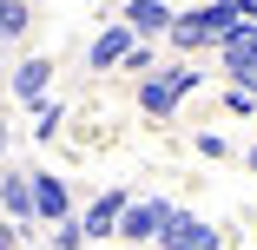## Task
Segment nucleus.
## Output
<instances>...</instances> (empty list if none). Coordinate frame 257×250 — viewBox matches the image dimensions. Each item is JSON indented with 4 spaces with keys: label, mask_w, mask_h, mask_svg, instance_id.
<instances>
[{
    "label": "nucleus",
    "mask_w": 257,
    "mask_h": 250,
    "mask_svg": "<svg viewBox=\"0 0 257 250\" xmlns=\"http://www.w3.org/2000/svg\"><path fill=\"white\" fill-rule=\"evenodd\" d=\"M27 7H33V0H27Z\"/></svg>",
    "instance_id": "23"
},
{
    "label": "nucleus",
    "mask_w": 257,
    "mask_h": 250,
    "mask_svg": "<svg viewBox=\"0 0 257 250\" xmlns=\"http://www.w3.org/2000/svg\"><path fill=\"white\" fill-rule=\"evenodd\" d=\"M73 217V191H66V178L60 171H33V224H66Z\"/></svg>",
    "instance_id": "5"
},
{
    "label": "nucleus",
    "mask_w": 257,
    "mask_h": 250,
    "mask_svg": "<svg viewBox=\"0 0 257 250\" xmlns=\"http://www.w3.org/2000/svg\"><path fill=\"white\" fill-rule=\"evenodd\" d=\"M0 250H20V230L14 224H0Z\"/></svg>",
    "instance_id": "17"
},
{
    "label": "nucleus",
    "mask_w": 257,
    "mask_h": 250,
    "mask_svg": "<svg viewBox=\"0 0 257 250\" xmlns=\"http://www.w3.org/2000/svg\"><path fill=\"white\" fill-rule=\"evenodd\" d=\"M0 7H7V0H0Z\"/></svg>",
    "instance_id": "22"
},
{
    "label": "nucleus",
    "mask_w": 257,
    "mask_h": 250,
    "mask_svg": "<svg viewBox=\"0 0 257 250\" xmlns=\"http://www.w3.org/2000/svg\"><path fill=\"white\" fill-rule=\"evenodd\" d=\"M125 211H132V191H119V184H112V191H99L92 204L79 211V224H86V237H92V243H106V237H119V217H125Z\"/></svg>",
    "instance_id": "6"
},
{
    "label": "nucleus",
    "mask_w": 257,
    "mask_h": 250,
    "mask_svg": "<svg viewBox=\"0 0 257 250\" xmlns=\"http://www.w3.org/2000/svg\"><path fill=\"white\" fill-rule=\"evenodd\" d=\"M218 243H224V230H218V224H204V217L178 211V217H172V230L152 243V250H218Z\"/></svg>",
    "instance_id": "7"
},
{
    "label": "nucleus",
    "mask_w": 257,
    "mask_h": 250,
    "mask_svg": "<svg viewBox=\"0 0 257 250\" xmlns=\"http://www.w3.org/2000/svg\"><path fill=\"white\" fill-rule=\"evenodd\" d=\"M0 224H7V217H0Z\"/></svg>",
    "instance_id": "24"
},
{
    "label": "nucleus",
    "mask_w": 257,
    "mask_h": 250,
    "mask_svg": "<svg viewBox=\"0 0 257 250\" xmlns=\"http://www.w3.org/2000/svg\"><path fill=\"white\" fill-rule=\"evenodd\" d=\"M46 250H92V237H86V224H79V217H66V224L46 230Z\"/></svg>",
    "instance_id": "12"
},
{
    "label": "nucleus",
    "mask_w": 257,
    "mask_h": 250,
    "mask_svg": "<svg viewBox=\"0 0 257 250\" xmlns=\"http://www.w3.org/2000/svg\"><path fill=\"white\" fill-rule=\"evenodd\" d=\"M244 165H250V178H257V138H250V145H244Z\"/></svg>",
    "instance_id": "18"
},
{
    "label": "nucleus",
    "mask_w": 257,
    "mask_h": 250,
    "mask_svg": "<svg viewBox=\"0 0 257 250\" xmlns=\"http://www.w3.org/2000/svg\"><path fill=\"white\" fill-rule=\"evenodd\" d=\"M172 20H178V14L165 7V0H139V7H125V27H132V40H145V46L159 40V33H172Z\"/></svg>",
    "instance_id": "10"
},
{
    "label": "nucleus",
    "mask_w": 257,
    "mask_h": 250,
    "mask_svg": "<svg viewBox=\"0 0 257 250\" xmlns=\"http://www.w3.org/2000/svg\"><path fill=\"white\" fill-rule=\"evenodd\" d=\"M198 152H204V158H224V152H231V145H224L218 132H198Z\"/></svg>",
    "instance_id": "16"
},
{
    "label": "nucleus",
    "mask_w": 257,
    "mask_h": 250,
    "mask_svg": "<svg viewBox=\"0 0 257 250\" xmlns=\"http://www.w3.org/2000/svg\"><path fill=\"white\" fill-rule=\"evenodd\" d=\"M125 7H139V0H125Z\"/></svg>",
    "instance_id": "21"
},
{
    "label": "nucleus",
    "mask_w": 257,
    "mask_h": 250,
    "mask_svg": "<svg viewBox=\"0 0 257 250\" xmlns=\"http://www.w3.org/2000/svg\"><path fill=\"white\" fill-rule=\"evenodd\" d=\"M0 92H7V66H0Z\"/></svg>",
    "instance_id": "20"
},
{
    "label": "nucleus",
    "mask_w": 257,
    "mask_h": 250,
    "mask_svg": "<svg viewBox=\"0 0 257 250\" xmlns=\"http://www.w3.org/2000/svg\"><path fill=\"white\" fill-rule=\"evenodd\" d=\"M218 53H224V73H231V86H257V20H250L237 40H224Z\"/></svg>",
    "instance_id": "9"
},
{
    "label": "nucleus",
    "mask_w": 257,
    "mask_h": 250,
    "mask_svg": "<svg viewBox=\"0 0 257 250\" xmlns=\"http://www.w3.org/2000/svg\"><path fill=\"white\" fill-rule=\"evenodd\" d=\"M0 217L20 230V243L40 237V224H33V171L27 165H0Z\"/></svg>",
    "instance_id": "3"
},
{
    "label": "nucleus",
    "mask_w": 257,
    "mask_h": 250,
    "mask_svg": "<svg viewBox=\"0 0 257 250\" xmlns=\"http://www.w3.org/2000/svg\"><path fill=\"white\" fill-rule=\"evenodd\" d=\"M60 119H66V99L53 92V99H46V106H33V145H46V138H60Z\"/></svg>",
    "instance_id": "11"
},
{
    "label": "nucleus",
    "mask_w": 257,
    "mask_h": 250,
    "mask_svg": "<svg viewBox=\"0 0 257 250\" xmlns=\"http://www.w3.org/2000/svg\"><path fill=\"white\" fill-rule=\"evenodd\" d=\"M119 73H132V79H152V73H159V53H152V46L139 40L132 53H125V66H119Z\"/></svg>",
    "instance_id": "14"
},
{
    "label": "nucleus",
    "mask_w": 257,
    "mask_h": 250,
    "mask_svg": "<svg viewBox=\"0 0 257 250\" xmlns=\"http://www.w3.org/2000/svg\"><path fill=\"white\" fill-rule=\"evenodd\" d=\"M0 158H7V125H0Z\"/></svg>",
    "instance_id": "19"
},
{
    "label": "nucleus",
    "mask_w": 257,
    "mask_h": 250,
    "mask_svg": "<svg viewBox=\"0 0 257 250\" xmlns=\"http://www.w3.org/2000/svg\"><path fill=\"white\" fill-rule=\"evenodd\" d=\"M33 27V7H27V0H7V7H0V40H20Z\"/></svg>",
    "instance_id": "13"
},
{
    "label": "nucleus",
    "mask_w": 257,
    "mask_h": 250,
    "mask_svg": "<svg viewBox=\"0 0 257 250\" xmlns=\"http://www.w3.org/2000/svg\"><path fill=\"white\" fill-rule=\"evenodd\" d=\"M198 86H204V73L191 60H172V66H159L152 79H139V112L145 119H172L185 106V92H198Z\"/></svg>",
    "instance_id": "1"
},
{
    "label": "nucleus",
    "mask_w": 257,
    "mask_h": 250,
    "mask_svg": "<svg viewBox=\"0 0 257 250\" xmlns=\"http://www.w3.org/2000/svg\"><path fill=\"white\" fill-rule=\"evenodd\" d=\"M132 46H139V40H132V27H125V20H112L106 33H99V40L86 46V66H92V73H119Z\"/></svg>",
    "instance_id": "8"
},
{
    "label": "nucleus",
    "mask_w": 257,
    "mask_h": 250,
    "mask_svg": "<svg viewBox=\"0 0 257 250\" xmlns=\"http://www.w3.org/2000/svg\"><path fill=\"white\" fill-rule=\"evenodd\" d=\"M224 106H231L237 119H250V112H257V86H231V92H224Z\"/></svg>",
    "instance_id": "15"
},
{
    "label": "nucleus",
    "mask_w": 257,
    "mask_h": 250,
    "mask_svg": "<svg viewBox=\"0 0 257 250\" xmlns=\"http://www.w3.org/2000/svg\"><path fill=\"white\" fill-rule=\"evenodd\" d=\"M172 217H178V204H172V197H132V211L119 217V243H125V250L159 243V237L172 230Z\"/></svg>",
    "instance_id": "2"
},
{
    "label": "nucleus",
    "mask_w": 257,
    "mask_h": 250,
    "mask_svg": "<svg viewBox=\"0 0 257 250\" xmlns=\"http://www.w3.org/2000/svg\"><path fill=\"white\" fill-rule=\"evenodd\" d=\"M7 92L20 99L27 112H33V106H46V99H53V60H46V53H33V60L7 66Z\"/></svg>",
    "instance_id": "4"
}]
</instances>
